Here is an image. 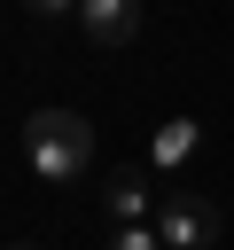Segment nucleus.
I'll list each match as a JSON object with an SVG mask.
<instances>
[{"label":"nucleus","mask_w":234,"mask_h":250,"mask_svg":"<svg viewBox=\"0 0 234 250\" xmlns=\"http://www.w3.org/2000/svg\"><path fill=\"white\" fill-rule=\"evenodd\" d=\"M23 164H31L47 188L86 180V164H94V125H86L78 109H31V117H23Z\"/></svg>","instance_id":"obj_1"},{"label":"nucleus","mask_w":234,"mask_h":250,"mask_svg":"<svg viewBox=\"0 0 234 250\" xmlns=\"http://www.w3.org/2000/svg\"><path fill=\"white\" fill-rule=\"evenodd\" d=\"M156 234H164V250H211L218 242V211L203 195H156Z\"/></svg>","instance_id":"obj_2"},{"label":"nucleus","mask_w":234,"mask_h":250,"mask_svg":"<svg viewBox=\"0 0 234 250\" xmlns=\"http://www.w3.org/2000/svg\"><path fill=\"white\" fill-rule=\"evenodd\" d=\"M78 31L94 47H133L140 39V0H78Z\"/></svg>","instance_id":"obj_3"},{"label":"nucleus","mask_w":234,"mask_h":250,"mask_svg":"<svg viewBox=\"0 0 234 250\" xmlns=\"http://www.w3.org/2000/svg\"><path fill=\"white\" fill-rule=\"evenodd\" d=\"M101 203H109V219H117V227H133V219H156V195H148V180H140V172H117Z\"/></svg>","instance_id":"obj_4"},{"label":"nucleus","mask_w":234,"mask_h":250,"mask_svg":"<svg viewBox=\"0 0 234 250\" xmlns=\"http://www.w3.org/2000/svg\"><path fill=\"white\" fill-rule=\"evenodd\" d=\"M109 250H164V234H156V219H133V227L109 234Z\"/></svg>","instance_id":"obj_5"},{"label":"nucleus","mask_w":234,"mask_h":250,"mask_svg":"<svg viewBox=\"0 0 234 250\" xmlns=\"http://www.w3.org/2000/svg\"><path fill=\"white\" fill-rule=\"evenodd\" d=\"M187 148H195V125H187V117L156 133V164H172V156H187Z\"/></svg>","instance_id":"obj_6"},{"label":"nucleus","mask_w":234,"mask_h":250,"mask_svg":"<svg viewBox=\"0 0 234 250\" xmlns=\"http://www.w3.org/2000/svg\"><path fill=\"white\" fill-rule=\"evenodd\" d=\"M31 16H78V0H23Z\"/></svg>","instance_id":"obj_7"},{"label":"nucleus","mask_w":234,"mask_h":250,"mask_svg":"<svg viewBox=\"0 0 234 250\" xmlns=\"http://www.w3.org/2000/svg\"><path fill=\"white\" fill-rule=\"evenodd\" d=\"M8 250H31V242H8Z\"/></svg>","instance_id":"obj_8"}]
</instances>
